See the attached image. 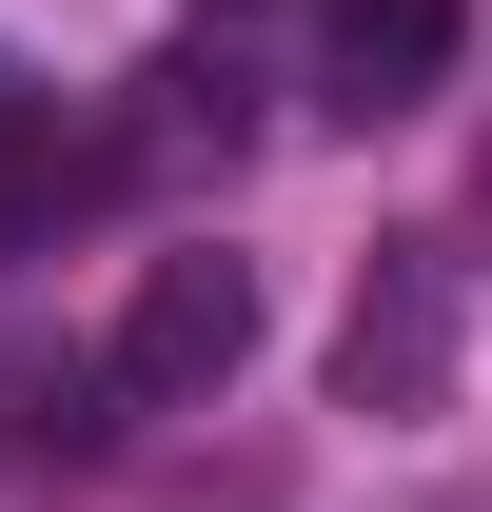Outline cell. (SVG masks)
Here are the masks:
<instances>
[{"instance_id": "7", "label": "cell", "mask_w": 492, "mask_h": 512, "mask_svg": "<svg viewBox=\"0 0 492 512\" xmlns=\"http://www.w3.org/2000/svg\"><path fill=\"white\" fill-rule=\"evenodd\" d=\"M0 99H20V60H0Z\"/></svg>"}, {"instance_id": "5", "label": "cell", "mask_w": 492, "mask_h": 512, "mask_svg": "<svg viewBox=\"0 0 492 512\" xmlns=\"http://www.w3.org/2000/svg\"><path fill=\"white\" fill-rule=\"evenodd\" d=\"M237 99H256V79L217 60V40H178V60L138 79V158H237Z\"/></svg>"}, {"instance_id": "6", "label": "cell", "mask_w": 492, "mask_h": 512, "mask_svg": "<svg viewBox=\"0 0 492 512\" xmlns=\"http://www.w3.org/2000/svg\"><path fill=\"white\" fill-rule=\"evenodd\" d=\"M197 20H237V0H197Z\"/></svg>"}, {"instance_id": "3", "label": "cell", "mask_w": 492, "mask_h": 512, "mask_svg": "<svg viewBox=\"0 0 492 512\" xmlns=\"http://www.w3.org/2000/svg\"><path fill=\"white\" fill-rule=\"evenodd\" d=\"M473 40V0H315V79H335V119H414L433 79Z\"/></svg>"}, {"instance_id": "4", "label": "cell", "mask_w": 492, "mask_h": 512, "mask_svg": "<svg viewBox=\"0 0 492 512\" xmlns=\"http://www.w3.org/2000/svg\"><path fill=\"white\" fill-rule=\"evenodd\" d=\"M99 178H119L99 138H60L40 99H0V256H20V237H60V217H79Z\"/></svg>"}, {"instance_id": "2", "label": "cell", "mask_w": 492, "mask_h": 512, "mask_svg": "<svg viewBox=\"0 0 492 512\" xmlns=\"http://www.w3.org/2000/svg\"><path fill=\"white\" fill-rule=\"evenodd\" d=\"M335 394H355V414H433V394H453V256L433 237H374L355 316H335Z\"/></svg>"}, {"instance_id": "1", "label": "cell", "mask_w": 492, "mask_h": 512, "mask_svg": "<svg viewBox=\"0 0 492 512\" xmlns=\"http://www.w3.org/2000/svg\"><path fill=\"white\" fill-rule=\"evenodd\" d=\"M256 355V256H138V296H119V335H99V394L119 414H197V394Z\"/></svg>"}]
</instances>
